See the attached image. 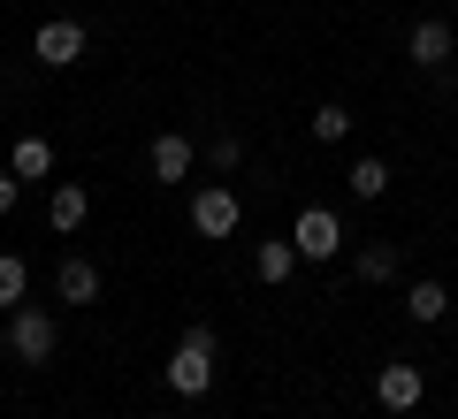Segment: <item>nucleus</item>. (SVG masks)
Masks as SVG:
<instances>
[{
  "label": "nucleus",
  "mask_w": 458,
  "mask_h": 419,
  "mask_svg": "<svg viewBox=\"0 0 458 419\" xmlns=\"http://www.w3.org/2000/svg\"><path fill=\"white\" fill-rule=\"evenodd\" d=\"M23 290H31V267H23L16 252H0V313H16Z\"/></svg>",
  "instance_id": "obj_16"
},
{
  "label": "nucleus",
  "mask_w": 458,
  "mask_h": 419,
  "mask_svg": "<svg viewBox=\"0 0 458 419\" xmlns=\"http://www.w3.org/2000/svg\"><path fill=\"white\" fill-rule=\"evenodd\" d=\"M54 343H62V328H54L47 306H16L8 313V358H16V366H47Z\"/></svg>",
  "instance_id": "obj_2"
},
{
  "label": "nucleus",
  "mask_w": 458,
  "mask_h": 419,
  "mask_svg": "<svg viewBox=\"0 0 458 419\" xmlns=\"http://www.w3.org/2000/svg\"><path fill=\"white\" fill-rule=\"evenodd\" d=\"M8 168H16L23 183H47V176H54V146H47V138L31 130V138H16V153H8Z\"/></svg>",
  "instance_id": "obj_11"
},
{
  "label": "nucleus",
  "mask_w": 458,
  "mask_h": 419,
  "mask_svg": "<svg viewBox=\"0 0 458 419\" xmlns=\"http://www.w3.org/2000/svg\"><path fill=\"white\" fill-rule=\"evenodd\" d=\"M237 222H245V198L229 191V183H199V191H191V229L207 244H229V237H237Z\"/></svg>",
  "instance_id": "obj_3"
},
{
  "label": "nucleus",
  "mask_w": 458,
  "mask_h": 419,
  "mask_svg": "<svg viewBox=\"0 0 458 419\" xmlns=\"http://www.w3.org/2000/svg\"><path fill=\"white\" fill-rule=\"evenodd\" d=\"M397 267H405L397 244H367V252H360V282H397Z\"/></svg>",
  "instance_id": "obj_15"
},
{
  "label": "nucleus",
  "mask_w": 458,
  "mask_h": 419,
  "mask_svg": "<svg viewBox=\"0 0 458 419\" xmlns=\"http://www.w3.org/2000/svg\"><path fill=\"white\" fill-rule=\"evenodd\" d=\"M84 46H92V31H84L77 16H47V23L31 31V54H38L47 69H77V62H84Z\"/></svg>",
  "instance_id": "obj_4"
},
{
  "label": "nucleus",
  "mask_w": 458,
  "mask_h": 419,
  "mask_svg": "<svg viewBox=\"0 0 458 419\" xmlns=\"http://www.w3.org/2000/svg\"><path fill=\"white\" fill-rule=\"evenodd\" d=\"M405 313H412L420 328H436L443 313H451V290H443V282H412V290H405Z\"/></svg>",
  "instance_id": "obj_13"
},
{
  "label": "nucleus",
  "mask_w": 458,
  "mask_h": 419,
  "mask_svg": "<svg viewBox=\"0 0 458 419\" xmlns=\"http://www.w3.org/2000/svg\"><path fill=\"white\" fill-rule=\"evenodd\" d=\"M237 161H245V138H237V130H222V138H207V168H214V176H229Z\"/></svg>",
  "instance_id": "obj_18"
},
{
  "label": "nucleus",
  "mask_w": 458,
  "mask_h": 419,
  "mask_svg": "<svg viewBox=\"0 0 458 419\" xmlns=\"http://www.w3.org/2000/svg\"><path fill=\"white\" fill-rule=\"evenodd\" d=\"M214 358H222V336L207 321L183 328V343L168 351V397H207L214 389Z\"/></svg>",
  "instance_id": "obj_1"
},
{
  "label": "nucleus",
  "mask_w": 458,
  "mask_h": 419,
  "mask_svg": "<svg viewBox=\"0 0 458 419\" xmlns=\"http://www.w3.org/2000/svg\"><path fill=\"white\" fill-rule=\"evenodd\" d=\"M54 297H62V306H92L99 297V267L84 252H69L62 267H54Z\"/></svg>",
  "instance_id": "obj_10"
},
{
  "label": "nucleus",
  "mask_w": 458,
  "mask_h": 419,
  "mask_svg": "<svg viewBox=\"0 0 458 419\" xmlns=\"http://www.w3.org/2000/svg\"><path fill=\"white\" fill-rule=\"evenodd\" d=\"M291 244H298V259H336V252H344V222H336L328 206H306V214L291 222Z\"/></svg>",
  "instance_id": "obj_6"
},
{
  "label": "nucleus",
  "mask_w": 458,
  "mask_h": 419,
  "mask_svg": "<svg viewBox=\"0 0 458 419\" xmlns=\"http://www.w3.org/2000/svg\"><path fill=\"white\" fill-rule=\"evenodd\" d=\"M382 191H390V168H382L375 153H367V161H352V198L367 206V198H382Z\"/></svg>",
  "instance_id": "obj_17"
},
{
  "label": "nucleus",
  "mask_w": 458,
  "mask_h": 419,
  "mask_svg": "<svg viewBox=\"0 0 458 419\" xmlns=\"http://www.w3.org/2000/svg\"><path fill=\"white\" fill-rule=\"evenodd\" d=\"M146 168H153V183H183L199 168V146L183 138V130H161V138L146 146Z\"/></svg>",
  "instance_id": "obj_7"
},
{
  "label": "nucleus",
  "mask_w": 458,
  "mask_h": 419,
  "mask_svg": "<svg viewBox=\"0 0 458 419\" xmlns=\"http://www.w3.org/2000/svg\"><path fill=\"white\" fill-rule=\"evenodd\" d=\"M16 198H23V176L8 168V176H0V214H16Z\"/></svg>",
  "instance_id": "obj_19"
},
{
  "label": "nucleus",
  "mask_w": 458,
  "mask_h": 419,
  "mask_svg": "<svg viewBox=\"0 0 458 419\" xmlns=\"http://www.w3.org/2000/svg\"><path fill=\"white\" fill-rule=\"evenodd\" d=\"M291 267H298V244L291 237H267L260 252H252V274H260V282H291Z\"/></svg>",
  "instance_id": "obj_12"
},
{
  "label": "nucleus",
  "mask_w": 458,
  "mask_h": 419,
  "mask_svg": "<svg viewBox=\"0 0 458 419\" xmlns=\"http://www.w3.org/2000/svg\"><path fill=\"white\" fill-rule=\"evenodd\" d=\"M451 46H458V38H451V23H443V16H420V23L405 31L412 69H443V62H451Z\"/></svg>",
  "instance_id": "obj_8"
},
{
  "label": "nucleus",
  "mask_w": 458,
  "mask_h": 419,
  "mask_svg": "<svg viewBox=\"0 0 458 419\" xmlns=\"http://www.w3.org/2000/svg\"><path fill=\"white\" fill-rule=\"evenodd\" d=\"M420 397H428V373L412 366V358H390V366L375 373V404L382 412H420Z\"/></svg>",
  "instance_id": "obj_5"
},
{
  "label": "nucleus",
  "mask_w": 458,
  "mask_h": 419,
  "mask_svg": "<svg viewBox=\"0 0 458 419\" xmlns=\"http://www.w3.org/2000/svg\"><path fill=\"white\" fill-rule=\"evenodd\" d=\"M306 130H313V138H321V146H344V138H352V107H344V99H321Z\"/></svg>",
  "instance_id": "obj_14"
},
{
  "label": "nucleus",
  "mask_w": 458,
  "mask_h": 419,
  "mask_svg": "<svg viewBox=\"0 0 458 419\" xmlns=\"http://www.w3.org/2000/svg\"><path fill=\"white\" fill-rule=\"evenodd\" d=\"M84 214H92V191H84V183H54L47 191V229L54 237H77Z\"/></svg>",
  "instance_id": "obj_9"
}]
</instances>
